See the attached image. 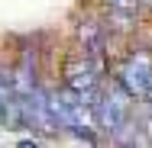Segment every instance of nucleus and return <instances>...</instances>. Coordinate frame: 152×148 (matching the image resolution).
<instances>
[{
    "mask_svg": "<svg viewBox=\"0 0 152 148\" xmlns=\"http://www.w3.org/2000/svg\"><path fill=\"white\" fill-rule=\"evenodd\" d=\"M123 87L129 97H139L146 100L152 87V61L146 55H133V58L123 64Z\"/></svg>",
    "mask_w": 152,
    "mask_h": 148,
    "instance_id": "f257e3e1",
    "label": "nucleus"
},
{
    "mask_svg": "<svg viewBox=\"0 0 152 148\" xmlns=\"http://www.w3.org/2000/svg\"><path fill=\"white\" fill-rule=\"evenodd\" d=\"M97 116L110 132H123L129 126V100L120 90H110L104 100H97Z\"/></svg>",
    "mask_w": 152,
    "mask_h": 148,
    "instance_id": "f03ea898",
    "label": "nucleus"
},
{
    "mask_svg": "<svg viewBox=\"0 0 152 148\" xmlns=\"http://www.w3.org/2000/svg\"><path fill=\"white\" fill-rule=\"evenodd\" d=\"M7 116H10V119L20 116V100H13V97H10V90L0 84V122H3Z\"/></svg>",
    "mask_w": 152,
    "mask_h": 148,
    "instance_id": "7ed1b4c3",
    "label": "nucleus"
},
{
    "mask_svg": "<svg viewBox=\"0 0 152 148\" xmlns=\"http://www.w3.org/2000/svg\"><path fill=\"white\" fill-rule=\"evenodd\" d=\"M113 3H120V6H133L136 0H113Z\"/></svg>",
    "mask_w": 152,
    "mask_h": 148,
    "instance_id": "20e7f679",
    "label": "nucleus"
},
{
    "mask_svg": "<svg viewBox=\"0 0 152 148\" xmlns=\"http://www.w3.org/2000/svg\"><path fill=\"white\" fill-rule=\"evenodd\" d=\"M146 100H149V103H152V87H149V97H146Z\"/></svg>",
    "mask_w": 152,
    "mask_h": 148,
    "instance_id": "39448f33",
    "label": "nucleus"
}]
</instances>
